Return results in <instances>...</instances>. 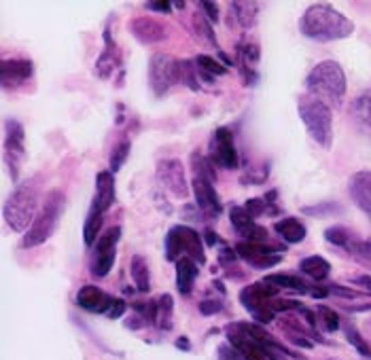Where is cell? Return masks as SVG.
<instances>
[{"instance_id": "37", "label": "cell", "mask_w": 371, "mask_h": 360, "mask_svg": "<svg viewBox=\"0 0 371 360\" xmlns=\"http://www.w3.org/2000/svg\"><path fill=\"white\" fill-rule=\"evenodd\" d=\"M348 341H350V343H354V345H356V349H358L363 356H371V349H369V347L363 343V339L358 337V333H356V330H352V328L348 330Z\"/></svg>"}, {"instance_id": "12", "label": "cell", "mask_w": 371, "mask_h": 360, "mask_svg": "<svg viewBox=\"0 0 371 360\" xmlns=\"http://www.w3.org/2000/svg\"><path fill=\"white\" fill-rule=\"evenodd\" d=\"M210 161L223 170H236L240 163L233 134L227 128H219L210 138Z\"/></svg>"}, {"instance_id": "20", "label": "cell", "mask_w": 371, "mask_h": 360, "mask_svg": "<svg viewBox=\"0 0 371 360\" xmlns=\"http://www.w3.org/2000/svg\"><path fill=\"white\" fill-rule=\"evenodd\" d=\"M350 117L360 134L371 140V94H360L350 104Z\"/></svg>"}, {"instance_id": "29", "label": "cell", "mask_w": 371, "mask_h": 360, "mask_svg": "<svg viewBox=\"0 0 371 360\" xmlns=\"http://www.w3.org/2000/svg\"><path fill=\"white\" fill-rule=\"evenodd\" d=\"M265 282L276 286V288H288V290H295V292H310L308 284L301 278L288 275V273H269L265 278Z\"/></svg>"}, {"instance_id": "21", "label": "cell", "mask_w": 371, "mask_h": 360, "mask_svg": "<svg viewBox=\"0 0 371 360\" xmlns=\"http://www.w3.org/2000/svg\"><path fill=\"white\" fill-rule=\"evenodd\" d=\"M174 265H176V288H178V292L181 294H191V290L195 286V278L200 273V265L189 256L178 259Z\"/></svg>"}, {"instance_id": "24", "label": "cell", "mask_w": 371, "mask_h": 360, "mask_svg": "<svg viewBox=\"0 0 371 360\" xmlns=\"http://www.w3.org/2000/svg\"><path fill=\"white\" fill-rule=\"evenodd\" d=\"M229 9L236 18V22L248 30L257 24V15H259V3H250V0H246V3H229Z\"/></svg>"}, {"instance_id": "30", "label": "cell", "mask_w": 371, "mask_h": 360, "mask_svg": "<svg viewBox=\"0 0 371 360\" xmlns=\"http://www.w3.org/2000/svg\"><path fill=\"white\" fill-rule=\"evenodd\" d=\"M195 66H197V75H202L204 79L212 81L214 77H223L227 75V66L219 64L214 58L210 56H197L195 58Z\"/></svg>"}, {"instance_id": "4", "label": "cell", "mask_w": 371, "mask_h": 360, "mask_svg": "<svg viewBox=\"0 0 371 360\" xmlns=\"http://www.w3.org/2000/svg\"><path fill=\"white\" fill-rule=\"evenodd\" d=\"M297 113L312 136L314 142H318L324 151L331 149L333 144V113L331 106H327L322 100L305 94L297 102Z\"/></svg>"}, {"instance_id": "28", "label": "cell", "mask_w": 371, "mask_h": 360, "mask_svg": "<svg viewBox=\"0 0 371 360\" xmlns=\"http://www.w3.org/2000/svg\"><path fill=\"white\" fill-rule=\"evenodd\" d=\"M157 314H155V324L162 330H170L172 328V318H174V299L172 294H162L157 301Z\"/></svg>"}, {"instance_id": "11", "label": "cell", "mask_w": 371, "mask_h": 360, "mask_svg": "<svg viewBox=\"0 0 371 360\" xmlns=\"http://www.w3.org/2000/svg\"><path fill=\"white\" fill-rule=\"evenodd\" d=\"M119 240H121V229L119 227H111L107 233H102L98 237V242L94 246V261H92V273L96 278H104L113 269Z\"/></svg>"}, {"instance_id": "38", "label": "cell", "mask_w": 371, "mask_h": 360, "mask_svg": "<svg viewBox=\"0 0 371 360\" xmlns=\"http://www.w3.org/2000/svg\"><path fill=\"white\" fill-rule=\"evenodd\" d=\"M223 309V303L221 301H202L200 303V311L204 314V316H212V314H217V311H221Z\"/></svg>"}, {"instance_id": "19", "label": "cell", "mask_w": 371, "mask_h": 360, "mask_svg": "<svg viewBox=\"0 0 371 360\" xmlns=\"http://www.w3.org/2000/svg\"><path fill=\"white\" fill-rule=\"evenodd\" d=\"M350 197L371 221V172H356L350 178Z\"/></svg>"}, {"instance_id": "13", "label": "cell", "mask_w": 371, "mask_h": 360, "mask_svg": "<svg viewBox=\"0 0 371 360\" xmlns=\"http://www.w3.org/2000/svg\"><path fill=\"white\" fill-rule=\"evenodd\" d=\"M157 182L162 189L170 191L176 199H185L189 195V185L185 178V168L178 159H164L157 163Z\"/></svg>"}, {"instance_id": "40", "label": "cell", "mask_w": 371, "mask_h": 360, "mask_svg": "<svg viewBox=\"0 0 371 360\" xmlns=\"http://www.w3.org/2000/svg\"><path fill=\"white\" fill-rule=\"evenodd\" d=\"M123 311H126V303H123L121 299H115L107 316H109V318H121V316H123Z\"/></svg>"}, {"instance_id": "23", "label": "cell", "mask_w": 371, "mask_h": 360, "mask_svg": "<svg viewBox=\"0 0 371 360\" xmlns=\"http://www.w3.org/2000/svg\"><path fill=\"white\" fill-rule=\"evenodd\" d=\"M274 231L284 240V242H288V244H299V242H303L305 240V227H303V223L299 221V218H295V216H284V218H280L276 225H274Z\"/></svg>"}, {"instance_id": "3", "label": "cell", "mask_w": 371, "mask_h": 360, "mask_svg": "<svg viewBox=\"0 0 371 360\" xmlns=\"http://www.w3.org/2000/svg\"><path fill=\"white\" fill-rule=\"evenodd\" d=\"M305 87L308 94L322 100L327 106H335L339 108L343 98H346V75L341 70V66L333 60H324L318 62L305 79Z\"/></svg>"}, {"instance_id": "39", "label": "cell", "mask_w": 371, "mask_h": 360, "mask_svg": "<svg viewBox=\"0 0 371 360\" xmlns=\"http://www.w3.org/2000/svg\"><path fill=\"white\" fill-rule=\"evenodd\" d=\"M200 7L204 9V15L214 24L217 20H219V9H217V5L214 3H208V0H204V3H200Z\"/></svg>"}, {"instance_id": "22", "label": "cell", "mask_w": 371, "mask_h": 360, "mask_svg": "<svg viewBox=\"0 0 371 360\" xmlns=\"http://www.w3.org/2000/svg\"><path fill=\"white\" fill-rule=\"evenodd\" d=\"M104 43H107V49L102 51V56H100L98 62H96V75H98L100 79H111V75L115 73L119 60H117V45L113 43L109 30L104 32Z\"/></svg>"}, {"instance_id": "41", "label": "cell", "mask_w": 371, "mask_h": 360, "mask_svg": "<svg viewBox=\"0 0 371 360\" xmlns=\"http://www.w3.org/2000/svg\"><path fill=\"white\" fill-rule=\"evenodd\" d=\"M147 7H149L151 11H159V13H168V11H170V9L174 7V5H172V3H149Z\"/></svg>"}, {"instance_id": "2", "label": "cell", "mask_w": 371, "mask_h": 360, "mask_svg": "<svg viewBox=\"0 0 371 360\" xmlns=\"http://www.w3.org/2000/svg\"><path fill=\"white\" fill-rule=\"evenodd\" d=\"M39 199H41V174L20 182L16 191L9 195V199L3 206L5 223L18 233H26L39 214Z\"/></svg>"}, {"instance_id": "16", "label": "cell", "mask_w": 371, "mask_h": 360, "mask_svg": "<svg viewBox=\"0 0 371 360\" xmlns=\"http://www.w3.org/2000/svg\"><path fill=\"white\" fill-rule=\"evenodd\" d=\"M32 75H35V64L30 60H3V66H0V81H3L5 89L28 83Z\"/></svg>"}, {"instance_id": "33", "label": "cell", "mask_w": 371, "mask_h": 360, "mask_svg": "<svg viewBox=\"0 0 371 360\" xmlns=\"http://www.w3.org/2000/svg\"><path fill=\"white\" fill-rule=\"evenodd\" d=\"M193 24H195V28L200 30V35L210 43V45H214L217 49H219V43H217V37H214V32H212V22L210 20H206V15L204 13H195V18H193Z\"/></svg>"}, {"instance_id": "6", "label": "cell", "mask_w": 371, "mask_h": 360, "mask_svg": "<svg viewBox=\"0 0 371 360\" xmlns=\"http://www.w3.org/2000/svg\"><path fill=\"white\" fill-rule=\"evenodd\" d=\"M115 201V178H113V172L104 170L96 176V193H94V201L90 206V212H87V218H85V225H83V240L87 246H96L98 242V233H100V227L104 223V214L111 210Z\"/></svg>"}, {"instance_id": "18", "label": "cell", "mask_w": 371, "mask_h": 360, "mask_svg": "<svg viewBox=\"0 0 371 360\" xmlns=\"http://www.w3.org/2000/svg\"><path fill=\"white\" fill-rule=\"evenodd\" d=\"M130 30L142 45H155L168 37L166 26L157 22L155 18H136L130 22Z\"/></svg>"}, {"instance_id": "1", "label": "cell", "mask_w": 371, "mask_h": 360, "mask_svg": "<svg viewBox=\"0 0 371 360\" xmlns=\"http://www.w3.org/2000/svg\"><path fill=\"white\" fill-rule=\"evenodd\" d=\"M299 32L318 43H331L348 39L354 32V24L327 3H314L299 20Z\"/></svg>"}, {"instance_id": "14", "label": "cell", "mask_w": 371, "mask_h": 360, "mask_svg": "<svg viewBox=\"0 0 371 360\" xmlns=\"http://www.w3.org/2000/svg\"><path fill=\"white\" fill-rule=\"evenodd\" d=\"M236 252L240 259H244L248 265L257 267V269H269L274 265H278L282 261L280 248H272L259 242H238L236 244Z\"/></svg>"}, {"instance_id": "8", "label": "cell", "mask_w": 371, "mask_h": 360, "mask_svg": "<svg viewBox=\"0 0 371 360\" xmlns=\"http://www.w3.org/2000/svg\"><path fill=\"white\" fill-rule=\"evenodd\" d=\"M183 256L193 259L197 265H206L202 235L187 225H176L166 235V259L176 263Z\"/></svg>"}, {"instance_id": "35", "label": "cell", "mask_w": 371, "mask_h": 360, "mask_svg": "<svg viewBox=\"0 0 371 360\" xmlns=\"http://www.w3.org/2000/svg\"><path fill=\"white\" fill-rule=\"evenodd\" d=\"M318 314H320L322 324H324V328H327L329 333H333V330L339 328V318H337L335 311H331L329 307H318Z\"/></svg>"}, {"instance_id": "9", "label": "cell", "mask_w": 371, "mask_h": 360, "mask_svg": "<svg viewBox=\"0 0 371 360\" xmlns=\"http://www.w3.org/2000/svg\"><path fill=\"white\" fill-rule=\"evenodd\" d=\"M149 83L153 94L162 98L170 87L183 83V62L168 54H155L149 62Z\"/></svg>"}, {"instance_id": "10", "label": "cell", "mask_w": 371, "mask_h": 360, "mask_svg": "<svg viewBox=\"0 0 371 360\" xmlns=\"http://www.w3.org/2000/svg\"><path fill=\"white\" fill-rule=\"evenodd\" d=\"M26 157V144H24V128L16 119L5 121V163L9 168L11 180H20V166Z\"/></svg>"}, {"instance_id": "26", "label": "cell", "mask_w": 371, "mask_h": 360, "mask_svg": "<svg viewBox=\"0 0 371 360\" xmlns=\"http://www.w3.org/2000/svg\"><path fill=\"white\" fill-rule=\"evenodd\" d=\"M130 273L134 284L138 286L140 292H149L151 290V273H149V263L142 254H134L132 263H130Z\"/></svg>"}, {"instance_id": "5", "label": "cell", "mask_w": 371, "mask_h": 360, "mask_svg": "<svg viewBox=\"0 0 371 360\" xmlns=\"http://www.w3.org/2000/svg\"><path fill=\"white\" fill-rule=\"evenodd\" d=\"M62 212H64V193L60 189H54L47 193L35 223L30 225V229L26 231L24 240H22V246L24 248H37L41 244H45L58 229V223L62 218Z\"/></svg>"}, {"instance_id": "17", "label": "cell", "mask_w": 371, "mask_h": 360, "mask_svg": "<svg viewBox=\"0 0 371 360\" xmlns=\"http://www.w3.org/2000/svg\"><path fill=\"white\" fill-rule=\"evenodd\" d=\"M113 301H115V299H113L111 294H107L102 288H98V286H94V284H85V286H81L79 292H77V303H79V307H83V309H87V311H92V314H109Z\"/></svg>"}, {"instance_id": "15", "label": "cell", "mask_w": 371, "mask_h": 360, "mask_svg": "<svg viewBox=\"0 0 371 360\" xmlns=\"http://www.w3.org/2000/svg\"><path fill=\"white\" fill-rule=\"evenodd\" d=\"M193 193H195V204H197V210L210 218H217L221 214V199L217 195V189H214V180L206 178V176H193Z\"/></svg>"}, {"instance_id": "34", "label": "cell", "mask_w": 371, "mask_h": 360, "mask_svg": "<svg viewBox=\"0 0 371 360\" xmlns=\"http://www.w3.org/2000/svg\"><path fill=\"white\" fill-rule=\"evenodd\" d=\"M219 360H248L240 349H236L231 343H223L219 345V354H217Z\"/></svg>"}, {"instance_id": "27", "label": "cell", "mask_w": 371, "mask_h": 360, "mask_svg": "<svg viewBox=\"0 0 371 360\" xmlns=\"http://www.w3.org/2000/svg\"><path fill=\"white\" fill-rule=\"evenodd\" d=\"M238 56H240V64H242V70L246 75V81H255V68H257V62H259L257 45L242 43L240 49H238Z\"/></svg>"}, {"instance_id": "36", "label": "cell", "mask_w": 371, "mask_h": 360, "mask_svg": "<svg viewBox=\"0 0 371 360\" xmlns=\"http://www.w3.org/2000/svg\"><path fill=\"white\" fill-rule=\"evenodd\" d=\"M244 210L248 212L250 218H257V216H261V214L267 210V201H265V199H257V197H255V199H248L246 206H244Z\"/></svg>"}, {"instance_id": "31", "label": "cell", "mask_w": 371, "mask_h": 360, "mask_svg": "<svg viewBox=\"0 0 371 360\" xmlns=\"http://www.w3.org/2000/svg\"><path fill=\"white\" fill-rule=\"evenodd\" d=\"M324 240L329 242V244H333V246H339V248H348L350 244H352V240H354V233H350L346 227H329L327 231H324Z\"/></svg>"}, {"instance_id": "25", "label": "cell", "mask_w": 371, "mask_h": 360, "mask_svg": "<svg viewBox=\"0 0 371 360\" xmlns=\"http://www.w3.org/2000/svg\"><path fill=\"white\" fill-rule=\"evenodd\" d=\"M299 269H301V273H305V275H310L312 280L320 282V280H324V278L331 273V263H329L327 259L314 254V256H305V259H301Z\"/></svg>"}, {"instance_id": "7", "label": "cell", "mask_w": 371, "mask_h": 360, "mask_svg": "<svg viewBox=\"0 0 371 360\" xmlns=\"http://www.w3.org/2000/svg\"><path fill=\"white\" fill-rule=\"evenodd\" d=\"M276 294H278V288L263 280V282H255L246 286L240 292V301L259 322H269L278 309L297 307L295 301H276Z\"/></svg>"}, {"instance_id": "32", "label": "cell", "mask_w": 371, "mask_h": 360, "mask_svg": "<svg viewBox=\"0 0 371 360\" xmlns=\"http://www.w3.org/2000/svg\"><path fill=\"white\" fill-rule=\"evenodd\" d=\"M130 142L128 140H123V142H119L115 149H113V155H111V172H119L121 168H123V163H126V159H128V155H130Z\"/></svg>"}]
</instances>
